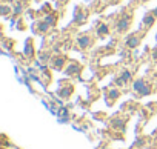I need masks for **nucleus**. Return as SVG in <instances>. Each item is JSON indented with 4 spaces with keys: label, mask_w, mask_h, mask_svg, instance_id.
I'll return each mask as SVG.
<instances>
[{
    "label": "nucleus",
    "mask_w": 157,
    "mask_h": 149,
    "mask_svg": "<svg viewBox=\"0 0 157 149\" xmlns=\"http://www.w3.org/2000/svg\"><path fill=\"white\" fill-rule=\"evenodd\" d=\"M111 126L114 129H125V120L123 118H113L111 120Z\"/></svg>",
    "instance_id": "obj_16"
},
{
    "label": "nucleus",
    "mask_w": 157,
    "mask_h": 149,
    "mask_svg": "<svg viewBox=\"0 0 157 149\" xmlns=\"http://www.w3.org/2000/svg\"><path fill=\"white\" fill-rule=\"evenodd\" d=\"M34 32H37V34H46V32H49V29H51V25L48 23V22H45L43 19L42 20H39V22H36L34 23Z\"/></svg>",
    "instance_id": "obj_6"
},
{
    "label": "nucleus",
    "mask_w": 157,
    "mask_h": 149,
    "mask_svg": "<svg viewBox=\"0 0 157 149\" xmlns=\"http://www.w3.org/2000/svg\"><path fill=\"white\" fill-rule=\"evenodd\" d=\"M85 2H86V3H90V0H85Z\"/></svg>",
    "instance_id": "obj_24"
},
{
    "label": "nucleus",
    "mask_w": 157,
    "mask_h": 149,
    "mask_svg": "<svg viewBox=\"0 0 157 149\" xmlns=\"http://www.w3.org/2000/svg\"><path fill=\"white\" fill-rule=\"evenodd\" d=\"M140 42H142V39H140L139 34H131V35H128V37L125 39V45H126V48H129V49H136V48L140 45Z\"/></svg>",
    "instance_id": "obj_7"
},
{
    "label": "nucleus",
    "mask_w": 157,
    "mask_h": 149,
    "mask_svg": "<svg viewBox=\"0 0 157 149\" xmlns=\"http://www.w3.org/2000/svg\"><path fill=\"white\" fill-rule=\"evenodd\" d=\"M39 58H40V61H42V63H46V61H49L51 55H49V52H42V54L39 55Z\"/></svg>",
    "instance_id": "obj_20"
},
{
    "label": "nucleus",
    "mask_w": 157,
    "mask_h": 149,
    "mask_svg": "<svg viewBox=\"0 0 157 149\" xmlns=\"http://www.w3.org/2000/svg\"><path fill=\"white\" fill-rule=\"evenodd\" d=\"M82 65L78 63V61H69L65 68V74L68 77H77V76H80V72H82Z\"/></svg>",
    "instance_id": "obj_4"
},
{
    "label": "nucleus",
    "mask_w": 157,
    "mask_h": 149,
    "mask_svg": "<svg viewBox=\"0 0 157 149\" xmlns=\"http://www.w3.org/2000/svg\"><path fill=\"white\" fill-rule=\"evenodd\" d=\"M43 20H45V22H48V23L51 25V28H54V26L57 25V14H56V13H49V14H45Z\"/></svg>",
    "instance_id": "obj_15"
},
{
    "label": "nucleus",
    "mask_w": 157,
    "mask_h": 149,
    "mask_svg": "<svg viewBox=\"0 0 157 149\" xmlns=\"http://www.w3.org/2000/svg\"><path fill=\"white\" fill-rule=\"evenodd\" d=\"M25 8H26V3L22 2V0H17L13 6V16L14 17H20L23 13H25Z\"/></svg>",
    "instance_id": "obj_12"
},
{
    "label": "nucleus",
    "mask_w": 157,
    "mask_h": 149,
    "mask_svg": "<svg viewBox=\"0 0 157 149\" xmlns=\"http://www.w3.org/2000/svg\"><path fill=\"white\" fill-rule=\"evenodd\" d=\"M86 19H88V14L83 13L80 6H75V14H74V17H72V22L77 23V25H82Z\"/></svg>",
    "instance_id": "obj_9"
},
{
    "label": "nucleus",
    "mask_w": 157,
    "mask_h": 149,
    "mask_svg": "<svg viewBox=\"0 0 157 149\" xmlns=\"http://www.w3.org/2000/svg\"><path fill=\"white\" fill-rule=\"evenodd\" d=\"M120 77H122L126 83H129V82L132 80V72H131V71H128V69H123V71L120 72Z\"/></svg>",
    "instance_id": "obj_19"
},
{
    "label": "nucleus",
    "mask_w": 157,
    "mask_h": 149,
    "mask_svg": "<svg viewBox=\"0 0 157 149\" xmlns=\"http://www.w3.org/2000/svg\"><path fill=\"white\" fill-rule=\"evenodd\" d=\"M116 85H117L119 88H122V86H125V85H126V82H125V80H123L120 76H119V77L116 79Z\"/></svg>",
    "instance_id": "obj_21"
},
{
    "label": "nucleus",
    "mask_w": 157,
    "mask_h": 149,
    "mask_svg": "<svg viewBox=\"0 0 157 149\" xmlns=\"http://www.w3.org/2000/svg\"><path fill=\"white\" fill-rule=\"evenodd\" d=\"M72 92H74V86L72 85H66V86L60 85V88L56 91L57 97H60V99H69L72 95Z\"/></svg>",
    "instance_id": "obj_8"
},
{
    "label": "nucleus",
    "mask_w": 157,
    "mask_h": 149,
    "mask_svg": "<svg viewBox=\"0 0 157 149\" xmlns=\"http://www.w3.org/2000/svg\"><path fill=\"white\" fill-rule=\"evenodd\" d=\"M151 55H152V60H155V61H157V46L151 51Z\"/></svg>",
    "instance_id": "obj_22"
},
{
    "label": "nucleus",
    "mask_w": 157,
    "mask_h": 149,
    "mask_svg": "<svg viewBox=\"0 0 157 149\" xmlns=\"http://www.w3.org/2000/svg\"><path fill=\"white\" fill-rule=\"evenodd\" d=\"M132 89L140 95V97H145V95H149L152 92L151 89V85L145 80V79H137L132 82Z\"/></svg>",
    "instance_id": "obj_1"
},
{
    "label": "nucleus",
    "mask_w": 157,
    "mask_h": 149,
    "mask_svg": "<svg viewBox=\"0 0 157 149\" xmlns=\"http://www.w3.org/2000/svg\"><path fill=\"white\" fill-rule=\"evenodd\" d=\"M75 42H77V46L78 48H80L82 51H85V49H90L94 45V37L90 35V34H80V35L75 39Z\"/></svg>",
    "instance_id": "obj_3"
},
{
    "label": "nucleus",
    "mask_w": 157,
    "mask_h": 149,
    "mask_svg": "<svg viewBox=\"0 0 157 149\" xmlns=\"http://www.w3.org/2000/svg\"><path fill=\"white\" fill-rule=\"evenodd\" d=\"M131 23H132V17H131L129 14L122 16V17L119 19V22L116 23V29H117V32H119V34H125V32H128L129 28H131Z\"/></svg>",
    "instance_id": "obj_2"
},
{
    "label": "nucleus",
    "mask_w": 157,
    "mask_h": 149,
    "mask_svg": "<svg viewBox=\"0 0 157 149\" xmlns=\"http://www.w3.org/2000/svg\"><path fill=\"white\" fill-rule=\"evenodd\" d=\"M0 14H2L3 17H8L10 14H13V6H8L6 3H3L2 6H0Z\"/></svg>",
    "instance_id": "obj_18"
},
{
    "label": "nucleus",
    "mask_w": 157,
    "mask_h": 149,
    "mask_svg": "<svg viewBox=\"0 0 157 149\" xmlns=\"http://www.w3.org/2000/svg\"><path fill=\"white\" fill-rule=\"evenodd\" d=\"M151 13H152V14H154V16H155V17H157V6H155V8H154V9H152V11H151Z\"/></svg>",
    "instance_id": "obj_23"
},
{
    "label": "nucleus",
    "mask_w": 157,
    "mask_h": 149,
    "mask_svg": "<svg viewBox=\"0 0 157 149\" xmlns=\"http://www.w3.org/2000/svg\"><path fill=\"white\" fill-rule=\"evenodd\" d=\"M59 117H60V121H62V123H66V121L69 120L68 109H66V108H60V109H59Z\"/></svg>",
    "instance_id": "obj_17"
},
{
    "label": "nucleus",
    "mask_w": 157,
    "mask_h": 149,
    "mask_svg": "<svg viewBox=\"0 0 157 149\" xmlns=\"http://www.w3.org/2000/svg\"><path fill=\"white\" fill-rule=\"evenodd\" d=\"M66 61H68L66 55H56V57L51 58V66H52V69H56V71H62V69L66 68V65H68Z\"/></svg>",
    "instance_id": "obj_5"
},
{
    "label": "nucleus",
    "mask_w": 157,
    "mask_h": 149,
    "mask_svg": "<svg viewBox=\"0 0 157 149\" xmlns=\"http://www.w3.org/2000/svg\"><path fill=\"white\" fill-rule=\"evenodd\" d=\"M109 25L108 23H99L97 25V28H96V34H97V37L99 39H102V37H106L108 34H109Z\"/></svg>",
    "instance_id": "obj_13"
},
{
    "label": "nucleus",
    "mask_w": 157,
    "mask_h": 149,
    "mask_svg": "<svg viewBox=\"0 0 157 149\" xmlns=\"http://www.w3.org/2000/svg\"><path fill=\"white\" fill-rule=\"evenodd\" d=\"M155 20H157V17H155L152 13H146V14L143 16V19H142V25H143L146 29H149V28L154 26Z\"/></svg>",
    "instance_id": "obj_10"
},
{
    "label": "nucleus",
    "mask_w": 157,
    "mask_h": 149,
    "mask_svg": "<svg viewBox=\"0 0 157 149\" xmlns=\"http://www.w3.org/2000/svg\"><path fill=\"white\" fill-rule=\"evenodd\" d=\"M119 97H120V91L117 88H111L108 91V105H113L114 100H117Z\"/></svg>",
    "instance_id": "obj_14"
},
{
    "label": "nucleus",
    "mask_w": 157,
    "mask_h": 149,
    "mask_svg": "<svg viewBox=\"0 0 157 149\" xmlns=\"http://www.w3.org/2000/svg\"><path fill=\"white\" fill-rule=\"evenodd\" d=\"M36 49H34V43H33V40L31 39H28L26 42H25V48H23V55L25 57H28V58H34V52Z\"/></svg>",
    "instance_id": "obj_11"
}]
</instances>
